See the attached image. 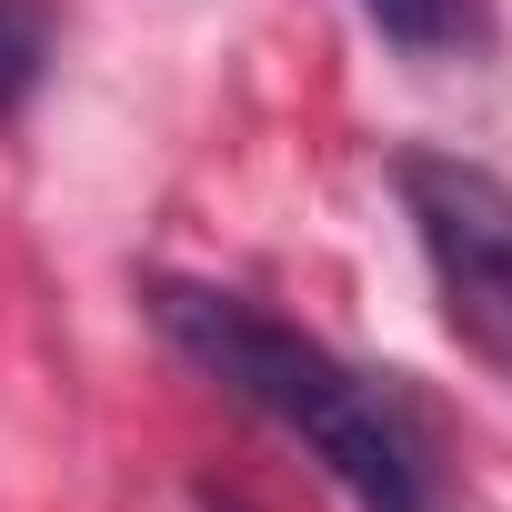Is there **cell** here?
<instances>
[{
    "label": "cell",
    "mask_w": 512,
    "mask_h": 512,
    "mask_svg": "<svg viewBox=\"0 0 512 512\" xmlns=\"http://www.w3.org/2000/svg\"><path fill=\"white\" fill-rule=\"evenodd\" d=\"M151 322L231 402H251L262 422H282L292 442H312V462L362 512H422L432 502V462H422V432H412V412H402L392 382L352 372L312 332L272 322L262 302H241V292H211V282H151Z\"/></svg>",
    "instance_id": "obj_1"
},
{
    "label": "cell",
    "mask_w": 512,
    "mask_h": 512,
    "mask_svg": "<svg viewBox=\"0 0 512 512\" xmlns=\"http://www.w3.org/2000/svg\"><path fill=\"white\" fill-rule=\"evenodd\" d=\"M402 211L422 231L442 322L492 372H512V191L452 151H402Z\"/></svg>",
    "instance_id": "obj_2"
},
{
    "label": "cell",
    "mask_w": 512,
    "mask_h": 512,
    "mask_svg": "<svg viewBox=\"0 0 512 512\" xmlns=\"http://www.w3.org/2000/svg\"><path fill=\"white\" fill-rule=\"evenodd\" d=\"M41 61H51V21H41V0H0V121H11V111L41 91Z\"/></svg>",
    "instance_id": "obj_3"
},
{
    "label": "cell",
    "mask_w": 512,
    "mask_h": 512,
    "mask_svg": "<svg viewBox=\"0 0 512 512\" xmlns=\"http://www.w3.org/2000/svg\"><path fill=\"white\" fill-rule=\"evenodd\" d=\"M362 21L402 51H442V41H462V0H362Z\"/></svg>",
    "instance_id": "obj_4"
}]
</instances>
